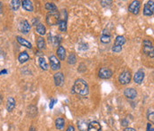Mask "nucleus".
Here are the masks:
<instances>
[{"instance_id":"f257e3e1","label":"nucleus","mask_w":154,"mask_h":131,"mask_svg":"<svg viewBox=\"0 0 154 131\" xmlns=\"http://www.w3.org/2000/svg\"><path fill=\"white\" fill-rule=\"evenodd\" d=\"M71 93L78 94L82 96H86L89 93L88 84L82 78H78L74 82V85L71 88Z\"/></svg>"},{"instance_id":"f03ea898","label":"nucleus","mask_w":154,"mask_h":131,"mask_svg":"<svg viewBox=\"0 0 154 131\" xmlns=\"http://www.w3.org/2000/svg\"><path fill=\"white\" fill-rule=\"evenodd\" d=\"M47 23L49 26H54L57 25L60 21V12L58 11H53L49 12L47 15Z\"/></svg>"},{"instance_id":"7ed1b4c3","label":"nucleus","mask_w":154,"mask_h":131,"mask_svg":"<svg viewBox=\"0 0 154 131\" xmlns=\"http://www.w3.org/2000/svg\"><path fill=\"white\" fill-rule=\"evenodd\" d=\"M143 51H144V55H146L147 56H149L151 58H153L154 48L153 42L150 41L149 39H144L143 42Z\"/></svg>"},{"instance_id":"20e7f679","label":"nucleus","mask_w":154,"mask_h":131,"mask_svg":"<svg viewBox=\"0 0 154 131\" xmlns=\"http://www.w3.org/2000/svg\"><path fill=\"white\" fill-rule=\"evenodd\" d=\"M118 81L121 85H127L131 81V73L128 70H124L118 77Z\"/></svg>"},{"instance_id":"39448f33","label":"nucleus","mask_w":154,"mask_h":131,"mask_svg":"<svg viewBox=\"0 0 154 131\" xmlns=\"http://www.w3.org/2000/svg\"><path fill=\"white\" fill-rule=\"evenodd\" d=\"M140 9H141V3H140V1H136V0L133 1L129 4V6H128L129 13H133L135 15H136V14L139 13Z\"/></svg>"},{"instance_id":"423d86ee","label":"nucleus","mask_w":154,"mask_h":131,"mask_svg":"<svg viewBox=\"0 0 154 131\" xmlns=\"http://www.w3.org/2000/svg\"><path fill=\"white\" fill-rule=\"evenodd\" d=\"M154 13V2L153 0L148 1L144 7V15L145 16H152Z\"/></svg>"},{"instance_id":"0eeeda50","label":"nucleus","mask_w":154,"mask_h":131,"mask_svg":"<svg viewBox=\"0 0 154 131\" xmlns=\"http://www.w3.org/2000/svg\"><path fill=\"white\" fill-rule=\"evenodd\" d=\"M113 75V72L109 68H106V67H103L101 68L100 70H99V77L103 79H108V78H110Z\"/></svg>"},{"instance_id":"6e6552de","label":"nucleus","mask_w":154,"mask_h":131,"mask_svg":"<svg viewBox=\"0 0 154 131\" xmlns=\"http://www.w3.org/2000/svg\"><path fill=\"white\" fill-rule=\"evenodd\" d=\"M19 30L23 34H28L30 31V25L27 20H22L19 24Z\"/></svg>"},{"instance_id":"1a4fd4ad","label":"nucleus","mask_w":154,"mask_h":131,"mask_svg":"<svg viewBox=\"0 0 154 131\" xmlns=\"http://www.w3.org/2000/svg\"><path fill=\"white\" fill-rule=\"evenodd\" d=\"M144 76H145L144 71L142 69L138 70L135 72V74L134 75V82H135V84H138V85L142 84V82H143L144 79Z\"/></svg>"},{"instance_id":"9d476101","label":"nucleus","mask_w":154,"mask_h":131,"mask_svg":"<svg viewBox=\"0 0 154 131\" xmlns=\"http://www.w3.org/2000/svg\"><path fill=\"white\" fill-rule=\"evenodd\" d=\"M53 80H54V83L57 87H61L63 84H64V75L62 72H56L54 75H53Z\"/></svg>"},{"instance_id":"9b49d317","label":"nucleus","mask_w":154,"mask_h":131,"mask_svg":"<svg viewBox=\"0 0 154 131\" xmlns=\"http://www.w3.org/2000/svg\"><path fill=\"white\" fill-rule=\"evenodd\" d=\"M124 95L130 100H134L137 96V92L135 88L130 87V88H126L124 91Z\"/></svg>"},{"instance_id":"f8f14e48","label":"nucleus","mask_w":154,"mask_h":131,"mask_svg":"<svg viewBox=\"0 0 154 131\" xmlns=\"http://www.w3.org/2000/svg\"><path fill=\"white\" fill-rule=\"evenodd\" d=\"M49 62L53 70H58L59 69H61V63L55 56H51L49 57Z\"/></svg>"},{"instance_id":"ddd939ff","label":"nucleus","mask_w":154,"mask_h":131,"mask_svg":"<svg viewBox=\"0 0 154 131\" xmlns=\"http://www.w3.org/2000/svg\"><path fill=\"white\" fill-rule=\"evenodd\" d=\"M110 38H111V37H110V31L107 29L103 30V31L102 32V36L100 38V41L103 44H109L110 42Z\"/></svg>"},{"instance_id":"4468645a","label":"nucleus","mask_w":154,"mask_h":131,"mask_svg":"<svg viewBox=\"0 0 154 131\" xmlns=\"http://www.w3.org/2000/svg\"><path fill=\"white\" fill-rule=\"evenodd\" d=\"M87 131H102V127L98 121H91L87 126Z\"/></svg>"},{"instance_id":"2eb2a0df","label":"nucleus","mask_w":154,"mask_h":131,"mask_svg":"<svg viewBox=\"0 0 154 131\" xmlns=\"http://www.w3.org/2000/svg\"><path fill=\"white\" fill-rule=\"evenodd\" d=\"M21 5H22V8L28 12H33V10H34L33 4L30 0H23L21 2Z\"/></svg>"},{"instance_id":"dca6fc26","label":"nucleus","mask_w":154,"mask_h":131,"mask_svg":"<svg viewBox=\"0 0 154 131\" xmlns=\"http://www.w3.org/2000/svg\"><path fill=\"white\" fill-rule=\"evenodd\" d=\"M16 39H17L18 43H19L20 45H21L22 47H27V48H31V47H32L31 43H30V41H28L27 39H25V38L20 37V36H17V37H16Z\"/></svg>"},{"instance_id":"f3484780","label":"nucleus","mask_w":154,"mask_h":131,"mask_svg":"<svg viewBox=\"0 0 154 131\" xmlns=\"http://www.w3.org/2000/svg\"><path fill=\"white\" fill-rule=\"evenodd\" d=\"M56 54L58 56V58L61 61L65 60L66 58V50L63 47L61 46H59L58 48H57V51H56Z\"/></svg>"},{"instance_id":"a211bd4d","label":"nucleus","mask_w":154,"mask_h":131,"mask_svg":"<svg viewBox=\"0 0 154 131\" xmlns=\"http://www.w3.org/2000/svg\"><path fill=\"white\" fill-rule=\"evenodd\" d=\"M15 105H16V102H15L14 98L9 97L7 99V103H6V110L8 112H12L15 108Z\"/></svg>"},{"instance_id":"6ab92c4d","label":"nucleus","mask_w":154,"mask_h":131,"mask_svg":"<svg viewBox=\"0 0 154 131\" xmlns=\"http://www.w3.org/2000/svg\"><path fill=\"white\" fill-rule=\"evenodd\" d=\"M30 60V56L28 55V53L26 51H23L21 53L19 54L18 56V61L21 63V64H24L26 62H28Z\"/></svg>"},{"instance_id":"aec40b11","label":"nucleus","mask_w":154,"mask_h":131,"mask_svg":"<svg viewBox=\"0 0 154 131\" xmlns=\"http://www.w3.org/2000/svg\"><path fill=\"white\" fill-rule=\"evenodd\" d=\"M126 43V38L124 36H117L116 38H115V43L113 46H116V47H122Z\"/></svg>"},{"instance_id":"412c9836","label":"nucleus","mask_w":154,"mask_h":131,"mask_svg":"<svg viewBox=\"0 0 154 131\" xmlns=\"http://www.w3.org/2000/svg\"><path fill=\"white\" fill-rule=\"evenodd\" d=\"M37 46L39 50H43L46 48V41L42 37H38L37 38Z\"/></svg>"},{"instance_id":"4be33fe9","label":"nucleus","mask_w":154,"mask_h":131,"mask_svg":"<svg viewBox=\"0 0 154 131\" xmlns=\"http://www.w3.org/2000/svg\"><path fill=\"white\" fill-rule=\"evenodd\" d=\"M64 124H65V121H64L63 118H57L55 120V127L57 130H62L64 127Z\"/></svg>"},{"instance_id":"5701e85b","label":"nucleus","mask_w":154,"mask_h":131,"mask_svg":"<svg viewBox=\"0 0 154 131\" xmlns=\"http://www.w3.org/2000/svg\"><path fill=\"white\" fill-rule=\"evenodd\" d=\"M38 64H39L40 68H41L42 70H48V64H47V63L45 57L41 56V57L38 58Z\"/></svg>"},{"instance_id":"b1692460","label":"nucleus","mask_w":154,"mask_h":131,"mask_svg":"<svg viewBox=\"0 0 154 131\" xmlns=\"http://www.w3.org/2000/svg\"><path fill=\"white\" fill-rule=\"evenodd\" d=\"M28 114L30 117L34 118L38 114V108L34 105H31L28 108Z\"/></svg>"},{"instance_id":"393cba45","label":"nucleus","mask_w":154,"mask_h":131,"mask_svg":"<svg viewBox=\"0 0 154 131\" xmlns=\"http://www.w3.org/2000/svg\"><path fill=\"white\" fill-rule=\"evenodd\" d=\"M21 4V2L20 0H13V1H11L10 6L13 11H17L20 8Z\"/></svg>"},{"instance_id":"a878e982","label":"nucleus","mask_w":154,"mask_h":131,"mask_svg":"<svg viewBox=\"0 0 154 131\" xmlns=\"http://www.w3.org/2000/svg\"><path fill=\"white\" fill-rule=\"evenodd\" d=\"M36 30H37V32H38L40 36H43V35H45V34H46L47 29H46V27H45L43 24L38 23V24L37 25V29H36Z\"/></svg>"},{"instance_id":"bb28decb","label":"nucleus","mask_w":154,"mask_h":131,"mask_svg":"<svg viewBox=\"0 0 154 131\" xmlns=\"http://www.w3.org/2000/svg\"><path fill=\"white\" fill-rule=\"evenodd\" d=\"M58 27H59V30L62 32H65L67 30V21H62V20H60L59 22H58Z\"/></svg>"},{"instance_id":"cd10ccee","label":"nucleus","mask_w":154,"mask_h":131,"mask_svg":"<svg viewBox=\"0 0 154 131\" xmlns=\"http://www.w3.org/2000/svg\"><path fill=\"white\" fill-rule=\"evenodd\" d=\"M87 126L88 124L87 123V121H79L78 123V130L80 131H87Z\"/></svg>"},{"instance_id":"c85d7f7f","label":"nucleus","mask_w":154,"mask_h":131,"mask_svg":"<svg viewBox=\"0 0 154 131\" xmlns=\"http://www.w3.org/2000/svg\"><path fill=\"white\" fill-rule=\"evenodd\" d=\"M45 8L47 9V10H48L49 12H53V11H58V9H57V6L55 5V4L54 3H50V2H48V3H47L46 4H45Z\"/></svg>"},{"instance_id":"c756f323","label":"nucleus","mask_w":154,"mask_h":131,"mask_svg":"<svg viewBox=\"0 0 154 131\" xmlns=\"http://www.w3.org/2000/svg\"><path fill=\"white\" fill-rule=\"evenodd\" d=\"M67 62H68V64H70V65H73V64H75L76 63H77V57H76V55L75 54H70V56H69V57H68V59H67Z\"/></svg>"},{"instance_id":"7c9ffc66","label":"nucleus","mask_w":154,"mask_h":131,"mask_svg":"<svg viewBox=\"0 0 154 131\" xmlns=\"http://www.w3.org/2000/svg\"><path fill=\"white\" fill-rule=\"evenodd\" d=\"M87 49H88V44H87V43H80V44L78 45V50H79V51L85 52V51H87Z\"/></svg>"},{"instance_id":"2f4dec72","label":"nucleus","mask_w":154,"mask_h":131,"mask_svg":"<svg viewBox=\"0 0 154 131\" xmlns=\"http://www.w3.org/2000/svg\"><path fill=\"white\" fill-rule=\"evenodd\" d=\"M52 42H53V44L54 47H59V46H60V42H61L60 37H58V36L53 37V38H52Z\"/></svg>"},{"instance_id":"473e14b6","label":"nucleus","mask_w":154,"mask_h":131,"mask_svg":"<svg viewBox=\"0 0 154 131\" xmlns=\"http://www.w3.org/2000/svg\"><path fill=\"white\" fill-rule=\"evenodd\" d=\"M147 117H148V120L152 121V123H153L154 121V112L153 111L149 110L148 113H147Z\"/></svg>"},{"instance_id":"72a5a7b5","label":"nucleus","mask_w":154,"mask_h":131,"mask_svg":"<svg viewBox=\"0 0 154 131\" xmlns=\"http://www.w3.org/2000/svg\"><path fill=\"white\" fill-rule=\"evenodd\" d=\"M100 4L103 7H108L112 4V1H110H110H100Z\"/></svg>"},{"instance_id":"f704fd0d","label":"nucleus","mask_w":154,"mask_h":131,"mask_svg":"<svg viewBox=\"0 0 154 131\" xmlns=\"http://www.w3.org/2000/svg\"><path fill=\"white\" fill-rule=\"evenodd\" d=\"M122 51V47H116V46H113L112 47V52H114V53H119V52H121Z\"/></svg>"},{"instance_id":"c9c22d12","label":"nucleus","mask_w":154,"mask_h":131,"mask_svg":"<svg viewBox=\"0 0 154 131\" xmlns=\"http://www.w3.org/2000/svg\"><path fill=\"white\" fill-rule=\"evenodd\" d=\"M121 126L124 127V128H127V127L128 126V121H127L126 119L122 120V121H121Z\"/></svg>"},{"instance_id":"e433bc0d","label":"nucleus","mask_w":154,"mask_h":131,"mask_svg":"<svg viewBox=\"0 0 154 131\" xmlns=\"http://www.w3.org/2000/svg\"><path fill=\"white\" fill-rule=\"evenodd\" d=\"M57 103V99H52L51 102H50V104H49V108L50 109H53V106H54V104Z\"/></svg>"},{"instance_id":"4c0bfd02","label":"nucleus","mask_w":154,"mask_h":131,"mask_svg":"<svg viewBox=\"0 0 154 131\" xmlns=\"http://www.w3.org/2000/svg\"><path fill=\"white\" fill-rule=\"evenodd\" d=\"M146 131H153V123H148Z\"/></svg>"},{"instance_id":"58836bf2","label":"nucleus","mask_w":154,"mask_h":131,"mask_svg":"<svg viewBox=\"0 0 154 131\" xmlns=\"http://www.w3.org/2000/svg\"><path fill=\"white\" fill-rule=\"evenodd\" d=\"M38 19L37 18L32 19V25H38Z\"/></svg>"},{"instance_id":"ea45409f","label":"nucleus","mask_w":154,"mask_h":131,"mask_svg":"<svg viewBox=\"0 0 154 131\" xmlns=\"http://www.w3.org/2000/svg\"><path fill=\"white\" fill-rule=\"evenodd\" d=\"M66 131H75V129H74V127L72 125H70Z\"/></svg>"},{"instance_id":"a19ab883","label":"nucleus","mask_w":154,"mask_h":131,"mask_svg":"<svg viewBox=\"0 0 154 131\" xmlns=\"http://www.w3.org/2000/svg\"><path fill=\"white\" fill-rule=\"evenodd\" d=\"M5 74H7V70L4 69L0 71V75H5Z\"/></svg>"},{"instance_id":"79ce46f5","label":"nucleus","mask_w":154,"mask_h":131,"mask_svg":"<svg viewBox=\"0 0 154 131\" xmlns=\"http://www.w3.org/2000/svg\"><path fill=\"white\" fill-rule=\"evenodd\" d=\"M124 131H135V130L133 128H125Z\"/></svg>"},{"instance_id":"37998d69","label":"nucleus","mask_w":154,"mask_h":131,"mask_svg":"<svg viewBox=\"0 0 154 131\" xmlns=\"http://www.w3.org/2000/svg\"><path fill=\"white\" fill-rule=\"evenodd\" d=\"M29 131H37L36 130V129L33 127V126H31L30 128V130H29Z\"/></svg>"},{"instance_id":"c03bdc74","label":"nucleus","mask_w":154,"mask_h":131,"mask_svg":"<svg viewBox=\"0 0 154 131\" xmlns=\"http://www.w3.org/2000/svg\"><path fill=\"white\" fill-rule=\"evenodd\" d=\"M2 11H3V4H2V3L0 2V13H2Z\"/></svg>"},{"instance_id":"a18cd8bd","label":"nucleus","mask_w":154,"mask_h":131,"mask_svg":"<svg viewBox=\"0 0 154 131\" xmlns=\"http://www.w3.org/2000/svg\"><path fill=\"white\" fill-rule=\"evenodd\" d=\"M2 102H3V97H2V95H0V104H2Z\"/></svg>"}]
</instances>
